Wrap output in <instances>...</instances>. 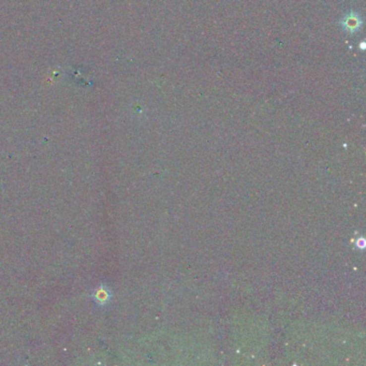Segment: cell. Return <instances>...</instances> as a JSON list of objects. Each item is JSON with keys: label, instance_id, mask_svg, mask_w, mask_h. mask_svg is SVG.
<instances>
[{"label": "cell", "instance_id": "cell-1", "mask_svg": "<svg viewBox=\"0 0 366 366\" xmlns=\"http://www.w3.org/2000/svg\"><path fill=\"white\" fill-rule=\"evenodd\" d=\"M339 24H341V27L345 31L349 32V34H356V32L361 28L363 21L360 13L351 11L341 19Z\"/></svg>", "mask_w": 366, "mask_h": 366}, {"label": "cell", "instance_id": "cell-2", "mask_svg": "<svg viewBox=\"0 0 366 366\" xmlns=\"http://www.w3.org/2000/svg\"><path fill=\"white\" fill-rule=\"evenodd\" d=\"M96 302L100 305H104L108 303V301L110 300V292L109 290L106 288V287L101 286L99 289H97V291L95 292L94 296Z\"/></svg>", "mask_w": 366, "mask_h": 366}, {"label": "cell", "instance_id": "cell-3", "mask_svg": "<svg viewBox=\"0 0 366 366\" xmlns=\"http://www.w3.org/2000/svg\"><path fill=\"white\" fill-rule=\"evenodd\" d=\"M357 245H358L359 247H361V248H363V247L365 246V243H364V240H363V239H361L360 241H359V242H358V243H357Z\"/></svg>", "mask_w": 366, "mask_h": 366}, {"label": "cell", "instance_id": "cell-4", "mask_svg": "<svg viewBox=\"0 0 366 366\" xmlns=\"http://www.w3.org/2000/svg\"><path fill=\"white\" fill-rule=\"evenodd\" d=\"M359 48H360L362 51H364V50H365V48H366L365 42H364V41H362L360 44H359Z\"/></svg>", "mask_w": 366, "mask_h": 366}]
</instances>
